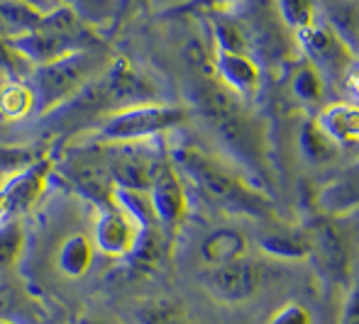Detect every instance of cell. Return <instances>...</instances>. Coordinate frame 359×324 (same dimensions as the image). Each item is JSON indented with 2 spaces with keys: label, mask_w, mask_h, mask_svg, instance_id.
Instances as JSON below:
<instances>
[{
  "label": "cell",
  "mask_w": 359,
  "mask_h": 324,
  "mask_svg": "<svg viewBox=\"0 0 359 324\" xmlns=\"http://www.w3.org/2000/svg\"><path fill=\"white\" fill-rule=\"evenodd\" d=\"M186 93H189L196 113L213 129V134L227 149V154L242 169L250 171L259 181V185L266 188L271 183V174H274L269 161L266 129L250 113L245 100L237 98L210 73H196L186 83Z\"/></svg>",
  "instance_id": "1"
},
{
  "label": "cell",
  "mask_w": 359,
  "mask_h": 324,
  "mask_svg": "<svg viewBox=\"0 0 359 324\" xmlns=\"http://www.w3.org/2000/svg\"><path fill=\"white\" fill-rule=\"evenodd\" d=\"M147 103H161L159 90L128 59H110L105 71L79 90L74 98L44 115V125L54 132L93 129L113 113Z\"/></svg>",
  "instance_id": "2"
},
{
  "label": "cell",
  "mask_w": 359,
  "mask_h": 324,
  "mask_svg": "<svg viewBox=\"0 0 359 324\" xmlns=\"http://www.w3.org/2000/svg\"><path fill=\"white\" fill-rule=\"evenodd\" d=\"M171 161L222 212L252 217L259 222H271L276 217L274 200L264 190L255 188V183L245 181L235 169L225 166L201 146L179 144L171 154Z\"/></svg>",
  "instance_id": "3"
},
{
  "label": "cell",
  "mask_w": 359,
  "mask_h": 324,
  "mask_svg": "<svg viewBox=\"0 0 359 324\" xmlns=\"http://www.w3.org/2000/svg\"><path fill=\"white\" fill-rule=\"evenodd\" d=\"M10 47L27 64L42 66L81 52V49L100 47V39L88 29V24L74 13L69 5H57L42 17L32 32L10 39Z\"/></svg>",
  "instance_id": "4"
},
{
  "label": "cell",
  "mask_w": 359,
  "mask_h": 324,
  "mask_svg": "<svg viewBox=\"0 0 359 324\" xmlns=\"http://www.w3.org/2000/svg\"><path fill=\"white\" fill-rule=\"evenodd\" d=\"M110 64L108 54L100 47L81 49V52L67 54V57L34 66L32 71V90L37 100V113L47 115L69 98H74L83 85L98 78Z\"/></svg>",
  "instance_id": "5"
},
{
  "label": "cell",
  "mask_w": 359,
  "mask_h": 324,
  "mask_svg": "<svg viewBox=\"0 0 359 324\" xmlns=\"http://www.w3.org/2000/svg\"><path fill=\"white\" fill-rule=\"evenodd\" d=\"M186 120H189V110L179 108V105H135V108H125L120 113H113L100 125H95L90 141L100 146L137 144V141H147L151 136L166 134V132L181 127Z\"/></svg>",
  "instance_id": "6"
},
{
  "label": "cell",
  "mask_w": 359,
  "mask_h": 324,
  "mask_svg": "<svg viewBox=\"0 0 359 324\" xmlns=\"http://www.w3.org/2000/svg\"><path fill=\"white\" fill-rule=\"evenodd\" d=\"M308 237V259L316 276L320 278L323 286L342 288L355 278V266H352V241L345 227L337 222V217L318 215L303 227Z\"/></svg>",
  "instance_id": "7"
},
{
  "label": "cell",
  "mask_w": 359,
  "mask_h": 324,
  "mask_svg": "<svg viewBox=\"0 0 359 324\" xmlns=\"http://www.w3.org/2000/svg\"><path fill=\"white\" fill-rule=\"evenodd\" d=\"M240 24L245 29L252 59L259 66H279L288 57V27L281 22L274 0H247Z\"/></svg>",
  "instance_id": "8"
},
{
  "label": "cell",
  "mask_w": 359,
  "mask_h": 324,
  "mask_svg": "<svg viewBox=\"0 0 359 324\" xmlns=\"http://www.w3.org/2000/svg\"><path fill=\"white\" fill-rule=\"evenodd\" d=\"M296 44L303 49L308 64L320 76L330 78H342L352 64H355V52L340 39V34L323 20H313L306 27L296 29Z\"/></svg>",
  "instance_id": "9"
},
{
  "label": "cell",
  "mask_w": 359,
  "mask_h": 324,
  "mask_svg": "<svg viewBox=\"0 0 359 324\" xmlns=\"http://www.w3.org/2000/svg\"><path fill=\"white\" fill-rule=\"evenodd\" d=\"M52 156H39L25 169L5 176L0 181V222L18 220L22 212H27L44 193L49 178H52Z\"/></svg>",
  "instance_id": "10"
},
{
  "label": "cell",
  "mask_w": 359,
  "mask_h": 324,
  "mask_svg": "<svg viewBox=\"0 0 359 324\" xmlns=\"http://www.w3.org/2000/svg\"><path fill=\"white\" fill-rule=\"evenodd\" d=\"M201 286L222 305H242L252 300L262 286V268L255 261L235 259L208 266L201 273Z\"/></svg>",
  "instance_id": "11"
},
{
  "label": "cell",
  "mask_w": 359,
  "mask_h": 324,
  "mask_svg": "<svg viewBox=\"0 0 359 324\" xmlns=\"http://www.w3.org/2000/svg\"><path fill=\"white\" fill-rule=\"evenodd\" d=\"M147 195H149L151 210H154L159 227L166 232L169 239H174L176 232L184 227L186 217H189V193H186L184 183L176 174L174 161H159Z\"/></svg>",
  "instance_id": "12"
},
{
  "label": "cell",
  "mask_w": 359,
  "mask_h": 324,
  "mask_svg": "<svg viewBox=\"0 0 359 324\" xmlns=\"http://www.w3.org/2000/svg\"><path fill=\"white\" fill-rule=\"evenodd\" d=\"M140 234V222L130 212H125L118 202L108 207H98L95 220V249L113 259H128Z\"/></svg>",
  "instance_id": "13"
},
{
  "label": "cell",
  "mask_w": 359,
  "mask_h": 324,
  "mask_svg": "<svg viewBox=\"0 0 359 324\" xmlns=\"http://www.w3.org/2000/svg\"><path fill=\"white\" fill-rule=\"evenodd\" d=\"M64 176L72 183V188L81 197L93 202L98 207H108L115 202V183L108 174V166L98 164L95 159H72L62 166Z\"/></svg>",
  "instance_id": "14"
},
{
  "label": "cell",
  "mask_w": 359,
  "mask_h": 324,
  "mask_svg": "<svg viewBox=\"0 0 359 324\" xmlns=\"http://www.w3.org/2000/svg\"><path fill=\"white\" fill-rule=\"evenodd\" d=\"M213 71L215 78L240 100H250L257 95L262 83V66L250 54H232L213 47Z\"/></svg>",
  "instance_id": "15"
},
{
  "label": "cell",
  "mask_w": 359,
  "mask_h": 324,
  "mask_svg": "<svg viewBox=\"0 0 359 324\" xmlns=\"http://www.w3.org/2000/svg\"><path fill=\"white\" fill-rule=\"evenodd\" d=\"M323 215L340 217L359 207V161L337 174L316 197Z\"/></svg>",
  "instance_id": "16"
},
{
  "label": "cell",
  "mask_w": 359,
  "mask_h": 324,
  "mask_svg": "<svg viewBox=\"0 0 359 324\" xmlns=\"http://www.w3.org/2000/svg\"><path fill=\"white\" fill-rule=\"evenodd\" d=\"M320 129L335 141L337 146L359 144V103H332L325 105L316 115Z\"/></svg>",
  "instance_id": "17"
},
{
  "label": "cell",
  "mask_w": 359,
  "mask_h": 324,
  "mask_svg": "<svg viewBox=\"0 0 359 324\" xmlns=\"http://www.w3.org/2000/svg\"><path fill=\"white\" fill-rule=\"evenodd\" d=\"M296 141H298L301 156L306 159V164H311V166L332 164V161L337 159V151H340V146L320 129V125L316 122V118L303 120L301 127H298Z\"/></svg>",
  "instance_id": "18"
},
{
  "label": "cell",
  "mask_w": 359,
  "mask_h": 324,
  "mask_svg": "<svg viewBox=\"0 0 359 324\" xmlns=\"http://www.w3.org/2000/svg\"><path fill=\"white\" fill-rule=\"evenodd\" d=\"M44 10L25 3V0H0V39L10 42L32 32L44 17Z\"/></svg>",
  "instance_id": "19"
},
{
  "label": "cell",
  "mask_w": 359,
  "mask_h": 324,
  "mask_svg": "<svg viewBox=\"0 0 359 324\" xmlns=\"http://www.w3.org/2000/svg\"><path fill=\"white\" fill-rule=\"evenodd\" d=\"M259 249L279 261H306L308 259V237L303 230L279 227L259 237Z\"/></svg>",
  "instance_id": "20"
},
{
  "label": "cell",
  "mask_w": 359,
  "mask_h": 324,
  "mask_svg": "<svg viewBox=\"0 0 359 324\" xmlns=\"http://www.w3.org/2000/svg\"><path fill=\"white\" fill-rule=\"evenodd\" d=\"M247 239L242 232L237 230H215L201 244V256L208 266H217V263H227L235 259H245Z\"/></svg>",
  "instance_id": "21"
},
{
  "label": "cell",
  "mask_w": 359,
  "mask_h": 324,
  "mask_svg": "<svg viewBox=\"0 0 359 324\" xmlns=\"http://www.w3.org/2000/svg\"><path fill=\"white\" fill-rule=\"evenodd\" d=\"M135 322L137 324H203L194 317L179 300L171 297H151L135 307Z\"/></svg>",
  "instance_id": "22"
},
{
  "label": "cell",
  "mask_w": 359,
  "mask_h": 324,
  "mask_svg": "<svg viewBox=\"0 0 359 324\" xmlns=\"http://www.w3.org/2000/svg\"><path fill=\"white\" fill-rule=\"evenodd\" d=\"M325 22L350 49H359V0H320Z\"/></svg>",
  "instance_id": "23"
},
{
  "label": "cell",
  "mask_w": 359,
  "mask_h": 324,
  "mask_svg": "<svg viewBox=\"0 0 359 324\" xmlns=\"http://www.w3.org/2000/svg\"><path fill=\"white\" fill-rule=\"evenodd\" d=\"M95 259V244L83 234H72L62 241L57 254V266L64 276L81 278L90 271Z\"/></svg>",
  "instance_id": "24"
},
{
  "label": "cell",
  "mask_w": 359,
  "mask_h": 324,
  "mask_svg": "<svg viewBox=\"0 0 359 324\" xmlns=\"http://www.w3.org/2000/svg\"><path fill=\"white\" fill-rule=\"evenodd\" d=\"M32 113H37L32 85L25 80H8L0 88V118L15 122V120H25Z\"/></svg>",
  "instance_id": "25"
},
{
  "label": "cell",
  "mask_w": 359,
  "mask_h": 324,
  "mask_svg": "<svg viewBox=\"0 0 359 324\" xmlns=\"http://www.w3.org/2000/svg\"><path fill=\"white\" fill-rule=\"evenodd\" d=\"M213 37H215V49L232 52V54H250V44H247L245 29H242L240 20L227 17V15L217 13V10H213Z\"/></svg>",
  "instance_id": "26"
},
{
  "label": "cell",
  "mask_w": 359,
  "mask_h": 324,
  "mask_svg": "<svg viewBox=\"0 0 359 324\" xmlns=\"http://www.w3.org/2000/svg\"><path fill=\"white\" fill-rule=\"evenodd\" d=\"M25 249V230L20 220L0 222V273H10L18 266Z\"/></svg>",
  "instance_id": "27"
},
{
  "label": "cell",
  "mask_w": 359,
  "mask_h": 324,
  "mask_svg": "<svg viewBox=\"0 0 359 324\" xmlns=\"http://www.w3.org/2000/svg\"><path fill=\"white\" fill-rule=\"evenodd\" d=\"M291 90L303 105H318L323 100V93H325L323 76L311 64L298 66L291 73Z\"/></svg>",
  "instance_id": "28"
},
{
  "label": "cell",
  "mask_w": 359,
  "mask_h": 324,
  "mask_svg": "<svg viewBox=\"0 0 359 324\" xmlns=\"http://www.w3.org/2000/svg\"><path fill=\"white\" fill-rule=\"evenodd\" d=\"M274 5L288 29H301L316 20V0H274Z\"/></svg>",
  "instance_id": "29"
},
{
  "label": "cell",
  "mask_w": 359,
  "mask_h": 324,
  "mask_svg": "<svg viewBox=\"0 0 359 324\" xmlns=\"http://www.w3.org/2000/svg\"><path fill=\"white\" fill-rule=\"evenodd\" d=\"M34 156L29 149H22V146H0V176H10L15 171L25 169L27 164H32Z\"/></svg>",
  "instance_id": "30"
},
{
  "label": "cell",
  "mask_w": 359,
  "mask_h": 324,
  "mask_svg": "<svg viewBox=\"0 0 359 324\" xmlns=\"http://www.w3.org/2000/svg\"><path fill=\"white\" fill-rule=\"evenodd\" d=\"M264 324H313V315L303 302H284Z\"/></svg>",
  "instance_id": "31"
},
{
  "label": "cell",
  "mask_w": 359,
  "mask_h": 324,
  "mask_svg": "<svg viewBox=\"0 0 359 324\" xmlns=\"http://www.w3.org/2000/svg\"><path fill=\"white\" fill-rule=\"evenodd\" d=\"M337 324H359V278H352V283L347 286Z\"/></svg>",
  "instance_id": "32"
},
{
  "label": "cell",
  "mask_w": 359,
  "mask_h": 324,
  "mask_svg": "<svg viewBox=\"0 0 359 324\" xmlns=\"http://www.w3.org/2000/svg\"><path fill=\"white\" fill-rule=\"evenodd\" d=\"M22 302V295L13 288V281L8 278V273H0V320H5V315L15 312V305Z\"/></svg>",
  "instance_id": "33"
},
{
  "label": "cell",
  "mask_w": 359,
  "mask_h": 324,
  "mask_svg": "<svg viewBox=\"0 0 359 324\" xmlns=\"http://www.w3.org/2000/svg\"><path fill=\"white\" fill-rule=\"evenodd\" d=\"M74 324H123V322L110 315H103V312H86V315L76 317Z\"/></svg>",
  "instance_id": "34"
},
{
  "label": "cell",
  "mask_w": 359,
  "mask_h": 324,
  "mask_svg": "<svg viewBox=\"0 0 359 324\" xmlns=\"http://www.w3.org/2000/svg\"><path fill=\"white\" fill-rule=\"evenodd\" d=\"M222 3H227V0H189V3L179 5V8H174V13H189V10H196V8H208V10H217Z\"/></svg>",
  "instance_id": "35"
},
{
  "label": "cell",
  "mask_w": 359,
  "mask_h": 324,
  "mask_svg": "<svg viewBox=\"0 0 359 324\" xmlns=\"http://www.w3.org/2000/svg\"><path fill=\"white\" fill-rule=\"evenodd\" d=\"M342 80H345V85H347V90H350L355 98H359V64L355 62L347 69V73L342 76Z\"/></svg>",
  "instance_id": "36"
},
{
  "label": "cell",
  "mask_w": 359,
  "mask_h": 324,
  "mask_svg": "<svg viewBox=\"0 0 359 324\" xmlns=\"http://www.w3.org/2000/svg\"><path fill=\"white\" fill-rule=\"evenodd\" d=\"M25 3L34 5V8L44 10V13H49V10H54V8H57V0H25Z\"/></svg>",
  "instance_id": "37"
},
{
  "label": "cell",
  "mask_w": 359,
  "mask_h": 324,
  "mask_svg": "<svg viewBox=\"0 0 359 324\" xmlns=\"http://www.w3.org/2000/svg\"><path fill=\"white\" fill-rule=\"evenodd\" d=\"M86 3H88V0H59V5H69V8H72L76 15H79L81 10H83Z\"/></svg>",
  "instance_id": "38"
},
{
  "label": "cell",
  "mask_w": 359,
  "mask_h": 324,
  "mask_svg": "<svg viewBox=\"0 0 359 324\" xmlns=\"http://www.w3.org/2000/svg\"><path fill=\"white\" fill-rule=\"evenodd\" d=\"M0 324H13V322H10V320H0Z\"/></svg>",
  "instance_id": "39"
}]
</instances>
